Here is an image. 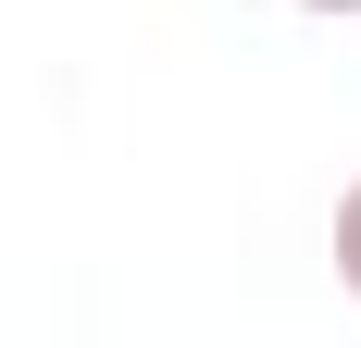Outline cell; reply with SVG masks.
<instances>
[{"label":"cell","mask_w":361,"mask_h":348,"mask_svg":"<svg viewBox=\"0 0 361 348\" xmlns=\"http://www.w3.org/2000/svg\"><path fill=\"white\" fill-rule=\"evenodd\" d=\"M299 13H361V0H299Z\"/></svg>","instance_id":"cell-2"},{"label":"cell","mask_w":361,"mask_h":348,"mask_svg":"<svg viewBox=\"0 0 361 348\" xmlns=\"http://www.w3.org/2000/svg\"><path fill=\"white\" fill-rule=\"evenodd\" d=\"M336 286H349V299H361V187H349V199H336Z\"/></svg>","instance_id":"cell-1"}]
</instances>
